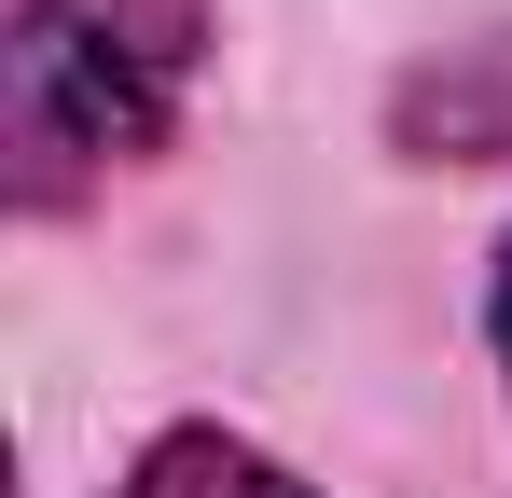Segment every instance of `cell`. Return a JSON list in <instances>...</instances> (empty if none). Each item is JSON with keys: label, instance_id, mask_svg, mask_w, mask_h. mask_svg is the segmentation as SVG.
<instances>
[{"label": "cell", "instance_id": "obj_4", "mask_svg": "<svg viewBox=\"0 0 512 498\" xmlns=\"http://www.w3.org/2000/svg\"><path fill=\"white\" fill-rule=\"evenodd\" d=\"M485 319H499V360H512V249H499V291H485Z\"/></svg>", "mask_w": 512, "mask_h": 498}, {"label": "cell", "instance_id": "obj_1", "mask_svg": "<svg viewBox=\"0 0 512 498\" xmlns=\"http://www.w3.org/2000/svg\"><path fill=\"white\" fill-rule=\"evenodd\" d=\"M194 0H28L0 42V153L28 208L139 166L194 97Z\"/></svg>", "mask_w": 512, "mask_h": 498}, {"label": "cell", "instance_id": "obj_2", "mask_svg": "<svg viewBox=\"0 0 512 498\" xmlns=\"http://www.w3.org/2000/svg\"><path fill=\"white\" fill-rule=\"evenodd\" d=\"M402 153L429 166H512V42H471L402 83Z\"/></svg>", "mask_w": 512, "mask_h": 498}, {"label": "cell", "instance_id": "obj_3", "mask_svg": "<svg viewBox=\"0 0 512 498\" xmlns=\"http://www.w3.org/2000/svg\"><path fill=\"white\" fill-rule=\"evenodd\" d=\"M111 498H305V485H291L263 443H236V429H167Z\"/></svg>", "mask_w": 512, "mask_h": 498}]
</instances>
